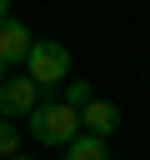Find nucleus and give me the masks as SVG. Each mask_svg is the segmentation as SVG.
Wrapping results in <instances>:
<instances>
[{
	"label": "nucleus",
	"mask_w": 150,
	"mask_h": 160,
	"mask_svg": "<svg viewBox=\"0 0 150 160\" xmlns=\"http://www.w3.org/2000/svg\"><path fill=\"white\" fill-rule=\"evenodd\" d=\"M30 135L40 145H70L80 135V115L65 105V100H40L35 115H30Z\"/></svg>",
	"instance_id": "1"
},
{
	"label": "nucleus",
	"mask_w": 150,
	"mask_h": 160,
	"mask_svg": "<svg viewBox=\"0 0 150 160\" xmlns=\"http://www.w3.org/2000/svg\"><path fill=\"white\" fill-rule=\"evenodd\" d=\"M25 65H30L25 75H30L40 90H50V85H70V50H65L60 40H35Z\"/></svg>",
	"instance_id": "2"
},
{
	"label": "nucleus",
	"mask_w": 150,
	"mask_h": 160,
	"mask_svg": "<svg viewBox=\"0 0 150 160\" xmlns=\"http://www.w3.org/2000/svg\"><path fill=\"white\" fill-rule=\"evenodd\" d=\"M40 105V85L30 75H5L0 85V120H30Z\"/></svg>",
	"instance_id": "3"
},
{
	"label": "nucleus",
	"mask_w": 150,
	"mask_h": 160,
	"mask_svg": "<svg viewBox=\"0 0 150 160\" xmlns=\"http://www.w3.org/2000/svg\"><path fill=\"white\" fill-rule=\"evenodd\" d=\"M30 25H20L15 15L10 20H0V60L5 65H20V60H30Z\"/></svg>",
	"instance_id": "4"
},
{
	"label": "nucleus",
	"mask_w": 150,
	"mask_h": 160,
	"mask_svg": "<svg viewBox=\"0 0 150 160\" xmlns=\"http://www.w3.org/2000/svg\"><path fill=\"white\" fill-rule=\"evenodd\" d=\"M80 125H85V135L105 140V135H115V130H120V110H115L110 100H90V105L80 110Z\"/></svg>",
	"instance_id": "5"
},
{
	"label": "nucleus",
	"mask_w": 150,
	"mask_h": 160,
	"mask_svg": "<svg viewBox=\"0 0 150 160\" xmlns=\"http://www.w3.org/2000/svg\"><path fill=\"white\" fill-rule=\"evenodd\" d=\"M65 160H110V155H105V140H95V135H75V140L65 145Z\"/></svg>",
	"instance_id": "6"
},
{
	"label": "nucleus",
	"mask_w": 150,
	"mask_h": 160,
	"mask_svg": "<svg viewBox=\"0 0 150 160\" xmlns=\"http://www.w3.org/2000/svg\"><path fill=\"white\" fill-rule=\"evenodd\" d=\"M90 100H95V90H90V85H85V80H70V85H65V105H70V110H75V115H80V110H85V105H90Z\"/></svg>",
	"instance_id": "7"
},
{
	"label": "nucleus",
	"mask_w": 150,
	"mask_h": 160,
	"mask_svg": "<svg viewBox=\"0 0 150 160\" xmlns=\"http://www.w3.org/2000/svg\"><path fill=\"white\" fill-rule=\"evenodd\" d=\"M20 155V125L15 120H0V160Z\"/></svg>",
	"instance_id": "8"
},
{
	"label": "nucleus",
	"mask_w": 150,
	"mask_h": 160,
	"mask_svg": "<svg viewBox=\"0 0 150 160\" xmlns=\"http://www.w3.org/2000/svg\"><path fill=\"white\" fill-rule=\"evenodd\" d=\"M0 20H10V5H5V0H0Z\"/></svg>",
	"instance_id": "9"
},
{
	"label": "nucleus",
	"mask_w": 150,
	"mask_h": 160,
	"mask_svg": "<svg viewBox=\"0 0 150 160\" xmlns=\"http://www.w3.org/2000/svg\"><path fill=\"white\" fill-rule=\"evenodd\" d=\"M5 70H10V65H5V60H0V85H5Z\"/></svg>",
	"instance_id": "10"
},
{
	"label": "nucleus",
	"mask_w": 150,
	"mask_h": 160,
	"mask_svg": "<svg viewBox=\"0 0 150 160\" xmlns=\"http://www.w3.org/2000/svg\"><path fill=\"white\" fill-rule=\"evenodd\" d=\"M10 160H30V155H10Z\"/></svg>",
	"instance_id": "11"
}]
</instances>
